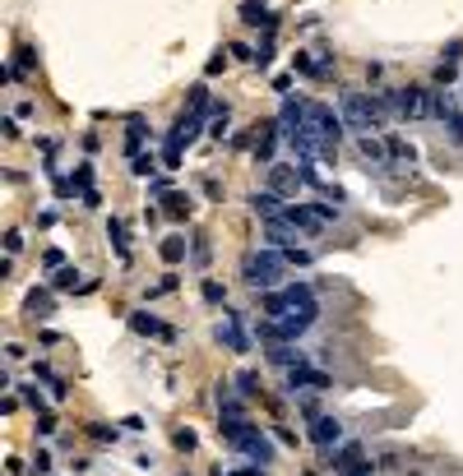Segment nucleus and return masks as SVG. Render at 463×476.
Returning <instances> with one entry per match:
<instances>
[{
  "label": "nucleus",
  "instance_id": "1",
  "mask_svg": "<svg viewBox=\"0 0 463 476\" xmlns=\"http://www.w3.org/2000/svg\"><path fill=\"white\" fill-rule=\"evenodd\" d=\"M339 111H343V121L352 125V130H361V135H375V130H385V121H389L385 92L343 88V92H339Z\"/></svg>",
  "mask_w": 463,
  "mask_h": 476
},
{
  "label": "nucleus",
  "instance_id": "2",
  "mask_svg": "<svg viewBox=\"0 0 463 476\" xmlns=\"http://www.w3.org/2000/svg\"><path fill=\"white\" fill-rule=\"evenodd\" d=\"M283 268H287V255H283V250H255V255L241 259V277H246L255 292H274Z\"/></svg>",
  "mask_w": 463,
  "mask_h": 476
},
{
  "label": "nucleus",
  "instance_id": "3",
  "mask_svg": "<svg viewBox=\"0 0 463 476\" xmlns=\"http://www.w3.org/2000/svg\"><path fill=\"white\" fill-rule=\"evenodd\" d=\"M385 107L389 116L422 121V116H431V88H385Z\"/></svg>",
  "mask_w": 463,
  "mask_h": 476
},
{
  "label": "nucleus",
  "instance_id": "4",
  "mask_svg": "<svg viewBox=\"0 0 463 476\" xmlns=\"http://www.w3.org/2000/svg\"><path fill=\"white\" fill-rule=\"evenodd\" d=\"M306 125L320 135V143L324 148H339V139H343V111H334V107H324V102H310V116H306Z\"/></svg>",
  "mask_w": 463,
  "mask_h": 476
},
{
  "label": "nucleus",
  "instance_id": "5",
  "mask_svg": "<svg viewBox=\"0 0 463 476\" xmlns=\"http://www.w3.org/2000/svg\"><path fill=\"white\" fill-rule=\"evenodd\" d=\"M339 476H370V462H366V448L361 444H343V448H329V462Z\"/></svg>",
  "mask_w": 463,
  "mask_h": 476
},
{
  "label": "nucleus",
  "instance_id": "6",
  "mask_svg": "<svg viewBox=\"0 0 463 476\" xmlns=\"http://www.w3.org/2000/svg\"><path fill=\"white\" fill-rule=\"evenodd\" d=\"M287 388H306V393H329V388H334V379H329V375H324V370H315V366H306V361H301V366H292L287 370Z\"/></svg>",
  "mask_w": 463,
  "mask_h": 476
},
{
  "label": "nucleus",
  "instance_id": "7",
  "mask_svg": "<svg viewBox=\"0 0 463 476\" xmlns=\"http://www.w3.org/2000/svg\"><path fill=\"white\" fill-rule=\"evenodd\" d=\"M278 139H283V125H278V121L255 125V162H260V167H274V148H278Z\"/></svg>",
  "mask_w": 463,
  "mask_h": 476
},
{
  "label": "nucleus",
  "instance_id": "8",
  "mask_svg": "<svg viewBox=\"0 0 463 476\" xmlns=\"http://www.w3.org/2000/svg\"><path fill=\"white\" fill-rule=\"evenodd\" d=\"M236 448H241V453H246L250 462H260V467H269V462H274V439H269V435H264L260 426H250V430H246V439H241Z\"/></svg>",
  "mask_w": 463,
  "mask_h": 476
},
{
  "label": "nucleus",
  "instance_id": "9",
  "mask_svg": "<svg viewBox=\"0 0 463 476\" xmlns=\"http://www.w3.org/2000/svg\"><path fill=\"white\" fill-rule=\"evenodd\" d=\"M214 338L223 342L227 352H241V356L250 352V338H246V333H241V315H236V310H232L227 319H223V324H218V328H214Z\"/></svg>",
  "mask_w": 463,
  "mask_h": 476
},
{
  "label": "nucleus",
  "instance_id": "10",
  "mask_svg": "<svg viewBox=\"0 0 463 476\" xmlns=\"http://www.w3.org/2000/svg\"><path fill=\"white\" fill-rule=\"evenodd\" d=\"M130 328H135V333H144V338H176V333H171L167 324L158 319V315H149V310H130Z\"/></svg>",
  "mask_w": 463,
  "mask_h": 476
},
{
  "label": "nucleus",
  "instance_id": "11",
  "mask_svg": "<svg viewBox=\"0 0 463 476\" xmlns=\"http://www.w3.org/2000/svg\"><path fill=\"white\" fill-rule=\"evenodd\" d=\"M250 213H255V217H264V222H274V217H283V213H287V204L278 199L274 190H255V195H250Z\"/></svg>",
  "mask_w": 463,
  "mask_h": 476
},
{
  "label": "nucleus",
  "instance_id": "12",
  "mask_svg": "<svg viewBox=\"0 0 463 476\" xmlns=\"http://www.w3.org/2000/svg\"><path fill=\"white\" fill-rule=\"evenodd\" d=\"M310 439L320 448H334V444H343V426L334 416H315V421H310Z\"/></svg>",
  "mask_w": 463,
  "mask_h": 476
},
{
  "label": "nucleus",
  "instance_id": "13",
  "mask_svg": "<svg viewBox=\"0 0 463 476\" xmlns=\"http://www.w3.org/2000/svg\"><path fill=\"white\" fill-rule=\"evenodd\" d=\"M264 241L274 250H292V241H296V227L287 222V217H274V222H264Z\"/></svg>",
  "mask_w": 463,
  "mask_h": 476
},
{
  "label": "nucleus",
  "instance_id": "14",
  "mask_svg": "<svg viewBox=\"0 0 463 476\" xmlns=\"http://www.w3.org/2000/svg\"><path fill=\"white\" fill-rule=\"evenodd\" d=\"M296 181H301V171H296V167H283V162H274V167H269V190H274L278 199H283V195H292Z\"/></svg>",
  "mask_w": 463,
  "mask_h": 476
},
{
  "label": "nucleus",
  "instance_id": "15",
  "mask_svg": "<svg viewBox=\"0 0 463 476\" xmlns=\"http://www.w3.org/2000/svg\"><path fill=\"white\" fill-rule=\"evenodd\" d=\"M241 23H246V28H264V32H274V28H278V19L264 10L260 0H246V5H241Z\"/></svg>",
  "mask_w": 463,
  "mask_h": 476
},
{
  "label": "nucleus",
  "instance_id": "16",
  "mask_svg": "<svg viewBox=\"0 0 463 476\" xmlns=\"http://www.w3.org/2000/svg\"><path fill=\"white\" fill-rule=\"evenodd\" d=\"M283 217H287L296 231H320L324 227V217L315 213V208H301V204H287V213H283Z\"/></svg>",
  "mask_w": 463,
  "mask_h": 476
},
{
  "label": "nucleus",
  "instance_id": "17",
  "mask_svg": "<svg viewBox=\"0 0 463 476\" xmlns=\"http://www.w3.org/2000/svg\"><path fill=\"white\" fill-rule=\"evenodd\" d=\"M264 356H269L274 366H283V370H292V366H301V361H306V356L296 352L292 342H274V347H269V352H264Z\"/></svg>",
  "mask_w": 463,
  "mask_h": 476
},
{
  "label": "nucleus",
  "instance_id": "18",
  "mask_svg": "<svg viewBox=\"0 0 463 476\" xmlns=\"http://www.w3.org/2000/svg\"><path fill=\"white\" fill-rule=\"evenodd\" d=\"M357 153L366 157V162H380V167L389 162V148H385V143H380L375 135H361V139H357Z\"/></svg>",
  "mask_w": 463,
  "mask_h": 476
},
{
  "label": "nucleus",
  "instance_id": "19",
  "mask_svg": "<svg viewBox=\"0 0 463 476\" xmlns=\"http://www.w3.org/2000/svg\"><path fill=\"white\" fill-rule=\"evenodd\" d=\"M107 241H111V250L121 255V264L130 259V241H125V222H121V217H107Z\"/></svg>",
  "mask_w": 463,
  "mask_h": 476
},
{
  "label": "nucleus",
  "instance_id": "20",
  "mask_svg": "<svg viewBox=\"0 0 463 476\" xmlns=\"http://www.w3.org/2000/svg\"><path fill=\"white\" fill-rule=\"evenodd\" d=\"M32 379H42V384L51 388L56 398H65V379H61V375H56L51 366H46V361H37V366H32Z\"/></svg>",
  "mask_w": 463,
  "mask_h": 476
},
{
  "label": "nucleus",
  "instance_id": "21",
  "mask_svg": "<svg viewBox=\"0 0 463 476\" xmlns=\"http://www.w3.org/2000/svg\"><path fill=\"white\" fill-rule=\"evenodd\" d=\"M385 148H389V157H394V162H408V167L417 162V148H413V143H403L399 135H389V143H385Z\"/></svg>",
  "mask_w": 463,
  "mask_h": 476
},
{
  "label": "nucleus",
  "instance_id": "22",
  "mask_svg": "<svg viewBox=\"0 0 463 476\" xmlns=\"http://www.w3.org/2000/svg\"><path fill=\"white\" fill-rule=\"evenodd\" d=\"M158 255H162L167 264H181L185 259V236H167V241L158 246Z\"/></svg>",
  "mask_w": 463,
  "mask_h": 476
},
{
  "label": "nucleus",
  "instance_id": "23",
  "mask_svg": "<svg viewBox=\"0 0 463 476\" xmlns=\"http://www.w3.org/2000/svg\"><path fill=\"white\" fill-rule=\"evenodd\" d=\"M200 296L209 301V306H227V287H223V282H214V277H204Z\"/></svg>",
  "mask_w": 463,
  "mask_h": 476
},
{
  "label": "nucleus",
  "instance_id": "24",
  "mask_svg": "<svg viewBox=\"0 0 463 476\" xmlns=\"http://www.w3.org/2000/svg\"><path fill=\"white\" fill-rule=\"evenodd\" d=\"M236 393H241V398H255V393H260V375H255V370H241V375H236Z\"/></svg>",
  "mask_w": 463,
  "mask_h": 476
},
{
  "label": "nucleus",
  "instance_id": "25",
  "mask_svg": "<svg viewBox=\"0 0 463 476\" xmlns=\"http://www.w3.org/2000/svg\"><path fill=\"white\" fill-rule=\"evenodd\" d=\"M190 208H195L190 195H167V217H190Z\"/></svg>",
  "mask_w": 463,
  "mask_h": 476
},
{
  "label": "nucleus",
  "instance_id": "26",
  "mask_svg": "<svg viewBox=\"0 0 463 476\" xmlns=\"http://www.w3.org/2000/svg\"><path fill=\"white\" fill-rule=\"evenodd\" d=\"M125 148H130V153H139V148H144V121H139V116L125 125Z\"/></svg>",
  "mask_w": 463,
  "mask_h": 476
},
{
  "label": "nucleus",
  "instance_id": "27",
  "mask_svg": "<svg viewBox=\"0 0 463 476\" xmlns=\"http://www.w3.org/2000/svg\"><path fill=\"white\" fill-rule=\"evenodd\" d=\"M171 444L181 448V453H195V444H200V439H195V430H190V426H181V430L171 435Z\"/></svg>",
  "mask_w": 463,
  "mask_h": 476
},
{
  "label": "nucleus",
  "instance_id": "28",
  "mask_svg": "<svg viewBox=\"0 0 463 476\" xmlns=\"http://www.w3.org/2000/svg\"><path fill=\"white\" fill-rule=\"evenodd\" d=\"M88 435L97 439V444H116V426H102V421H93Z\"/></svg>",
  "mask_w": 463,
  "mask_h": 476
},
{
  "label": "nucleus",
  "instance_id": "29",
  "mask_svg": "<svg viewBox=\"0 0 463 476\" xmlns=\"http://www.w3.org/2000/svg\"><path fill=\"white\" fill-rule=\"evenodd\" d=\"M153 153H135V162H130V171H135V176H153Z\"/></svg>",
  "mask_w": 463,
  "mask_h": 476
},
{
  "label": "nucleus",
  "instance_id": "30",
  "mask_svg": "<svg viewBox=\"0 0 463 476\" xmlns=\"http://www.w3.org/2000/svg\"><path fill=\"white\" fill-rule=\"evenodd\" d=\"M23 402H28L32 412H46V398H42V388H37V384H23Z\"/></svg>",
  "mask_w": 463,
  "mask_h": 476
},
{
  "label": "nucleus",
  "instance_id": "31",
  "mask_svg": "<svg viewBox=\"0 0 463 476\" xmlns=\"http://www.w3.org/2000/svg\"><path fill=\"white\" fill-rule=\"evenodd\" d=\"M75 185H79V195H84V190H93V162H79V171H75Z\"/></svg>",
  "mask_w": 463,
  "mask_h": 476
},
{
  "label": "nucleus",
  "instance_id": "32",
  "mask_svg": "<svg viewBox=\"0 0 463 476\" xmlns=\"http://www.w3.org/2000/svg\"><path fill=\"white\" fill-rule=\"evenodd\" d=\"M75 268H61V273H56V277H51V287H56V292H70V287H75Z\"/></svg>",
  "mask_w": 463,
  "mask_h": 476
},
{
  "label": "nucleus",
  "instance_id": "33",
  "mask_svg": "<svg viewBox=\"0 0 463 476\" xmlns=\"http://www.w3.org/2000/svg\"><path fill=\"white\" fill-rule=\"evenodd\" d=\"M227 51H232V56H236V61H250V65H255V51H250L246 42H232Z\"/></svg>",
  "mask_w": 463,
  "mask_h": 476
},
{
  "label": "nucleus",
  "instance_id": "34",
  "mask_svg": "<svg viewBox=\"0 0 463 476\" xmlns=\"http://www.w3.org/2000/svg\"><path fill=\"white\" fill-rule=\"evenodd\" d=\"M37 430H42V435H56V416H51V412H37Z\"/></svg>",
  "mask_w": 463,
  "mask_h": 476
},
{
  "label": "nucleus",
  "instance_id": "35",
  "mask_svg": "<svg viewBox=\"0 0 463 476\" xmlns=\"http://www.w3.org/2000/svg\"><path fill=\"white\" fill-rule=\"evenodd\" d=\"M190 255H195V264H209V241H204V236H200V241L190 246Z\"/></svg>",
  "mask_w": 463,
  "mask_h": 476
},
{
  "label": "nucleus",
  "instance_id": "36",
  "mask_svg": "<svg viewBox=\"0 0 463 476\" xmlns=\"http://www.w3.org/2000/svg\"><path fill=\"white\" fill-rule=\"evenodd\" d=\"M162 292H176V273H167V277H162V282H158V287H153L149 296H162Z\"/></svg>",
  "mask_w": 463,
  "mask_h": 476
},
{
  "label": "nucleus",
  "instance_id": "37",
  "mask_svg": "<svg viewBox=\"0 0 463 476\" xmlns=\"http://www.w3.org/2000/svg\"><path fill=\"white\" fill-rule=\"evenodd\" d=\"M51 472V453H37V462H32V476H46Z\"/></svg>",
  "mask_w": 463,
  "mask_h": 476
},
{
  "label": "nucleus",
  "instance_id": "38",
  "mask_svg": "<svg viewBox=\"0 0 463 476\" xmlns=\"http://www.w3.org/2000/svg\"><path fill=\"white\" fill-rule=\"evenodd\" d=\"M46 306H51V296H46V292H32L28 296V310H46Z\"/></svg>",
  "mask_w": 463,
  "mask_h": 476
},
{
  "label": "nucleus",
  "instance_id": "39",
  "mask_svg": "<svg viewBox=\"0 0 463 476\" xmlns=\"http://www.w3.org/2000/svg\"><path fill=\"white\" fill-rule=\"evenodd\" d=\"M223 65H227V56H223V51H218V56H214V61H209V65H204V75H223Z\"/></svg>",
  "mask_w": 463,
  "mask_h": 476
},
{
  "label": "nucleus",
  "instance_id": "40",
  "mask_svg": "<svg viewBox=\"0 0 463 476\" xmlns=\"http://www.w3.org/2000/svg\"><path fill=\"white\" fill-rule=\"evenodd\" d=\"M449 79H454V65L440 61V65H435V83H449Z\"/></svg>",
  "mask_w": 463,
  "mask_h": 476
},
{
  "label": "nucleus",
  "instance_id": "41",
  "mask_svg": "<svg viewBox=\"0 0 463 476\" xmlns=\"http://www.w3.org/2000/svg\"><path fill=\"white\" fill-rule=\"evenodd\" d=\"M5 250H10V255H19V250H23V236H19V231H10V236H5Z\"/></svg>",
  "mask_w": 463,
  "mask_h": 476
},
{
  "label": "nucleus",
  "instance_id": "42",
  "mask_svg": "<svg viewBox=\"0 0 463 476\" xmlns=\"http://www.w3.org/2000/svg\"><path fill=\"white\" fill-rule=\"evenodd\" d=\"M283 255H287V264H296V268H301V264H310L306 250H283Z\"/></svg>",
  "mask_w": 463,
  "mask_h": 476
},
{
  "label": "nucleus",
  "instance_id": "43",
  "mask_svg": "<svg viewBox=\"0 0 463 476\" xmlns=\"http://www.w3.org/2000/svg\"><path fill=\"white\" fill-rule=\"evenodd\" d=\"M459 56H463V37H459V42H449V51H445V65H454Z\"/></svg>",
  "mask_w": 463,
  "mask_h": 476
},
{
  "label": "nucleus",
  "instance_id": "44",
  "mask_svg": "<svg viewBox=\"0 0 463 476\" xmlns=\"http://www.w3.org/2000/svg\"><path fill=\"white\" fill-rule=\"evenodd\" d=\"M0 130H5V139H19V125H15V116H5V121H0Z\"/></svg>",
  "mask_w": 463,
  "mask_h": 476
},
{
  "label": "nucleus",
  "instance_id": "45",
  "mask_svg": "<svg viewBox=\"0 0 463 476\" xmlns=\"http://www.w3.org/2000/svg\"><path fill=\"white\" fill-rule=\"evenodd\" d=\"M232 476H264V467H241V472H232Z\"/></svg>",
  "mask_w": 463,
  "mask_h": 476
}]
</instances>
